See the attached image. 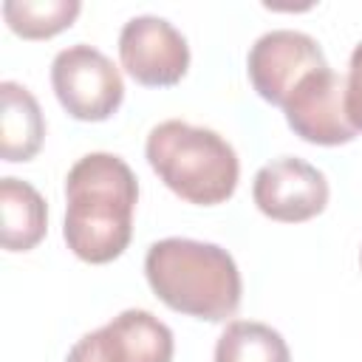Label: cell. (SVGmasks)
<instances>
[{"instance_id": "cell-8", "label": "cell", "mask_w": 362, "mask_h": 362, "mask_svg": "<svg viewBox=\"0 0 362 362\" xmlns=\"http://www.w3.org/2000/svg\"><path fill=\"white\" fill-rule=\"evenodd\" d=\"M283 113L288 127L311 144H348L359 133L345 110V79L328 65L300 79L283 102Z\"/></svg>"}, {"instance_id": "cell-5", "label": "cell", "mask_w": 362, "mask_h": 362, "mask_svg": "<svg viewBox=\"0 0 362 362\" xmlns=\"http://www.w3.org/2000/svg\"><path fill=\"white\" fill-rule=\"evenodd\" d=\"M325 54L314 37L294 28H272L255 40L246 57L252 88L272 105L288 99V93L308 74L325 68Z\"/></svg>"}, {"instance_id": "cell-14", "label": "cell", "mask_w": 362, "mask_h": 362, "mask_svg": "<svg viewBox=\"0 0 362 362\" xmlns=\"http://www.w3.org/2000/svg\"><path fill=\"white\" fill-rule=\"evenodd\" d=\"M345 110L356 130H362V42L354 48L345 79Z\"/></svg>"}, {"instance_id": "cell-11", "label": "cell", "mask_w": 362, "mask_h": 362, "mask_svg": "<svg viewBox=\"0 0 362 362\" xmlns=\"http://www.w3.org/2000/svg\"><path fill=\"white\" fill-rule=\"evenodd\" d=\"M0 212H3V249L28 252L34 249L48 229V206L45 198L20 178H0Z\"/></svg>"}, {"instance_id": "cell-13", "label": "cell", "mask_w": 362, "mask_h": 362, "mask_svg": "<svg viewBox=\"0 0 362 362\" xmlns=\"http://www.w3.org/2000/svg\"><path fill=\"white\" fill-rule=\"evenodd\" d=\"M79 8V0H6L3 17L14 34L25 40H45L68 28Z\"/></svg>"}, {"instance_id": "cell-6", "label": "cell", "mask_w": 362, "mask_h": 362, "mask_svg": "<svg viewBox=\"0 0 362 362\" xmlns=\"http://www.w3.org/2000/svg\"><path fill=\"white\" fill-rule=\"evenodd\" d=\"M173 331L144 308H127L79 337L65 362H173Z\"/></svg>"}, {"instance_id": "cell-12", "label": "cell", "mask_w": 362, "mask_h": 362, "mask_svg": "<svg viewBox=\"0 0 362 362\" xmlns=\"http://www.w3.org/2000/svg\"><path fill=\"white\" fill-rule=\"evenodd\" d=\"M215 362H291L288 345L266 322L235 320L215 345Z\"/></svg>"}, {"instance_id": "cell-4", "label": "cell", "mask_w": 362, "mask_h": 362, "mask_svg": "<svg viewBox=\"0 0 362 362\" xmlns=\"http://www.w3.org/2000/svg\"><path fill=\"white\" fill-rule=\"evenodd\" d=\"M51 85L59 105L79 122H105L124 99V82L113 59L85 42L68 45L54 57Z\"/></svg>"}, {"instance_id": "cell-9", "label": "cell", "mask_w": 362, "mask_h": 362, "mask_svg": "<svg viewBox=\"0 0 362 362\" xmlns=\"http://www.w3.org/2000/svg\"><path fill=\"white\" fill-rule=\"evenodd\" d=\"M252 198L266 218L300 223L325 209L328 181L314 164L294 156H283L255 173Z\"/></svg>"}, {"instance_id": "cell-2", "label": "cell", "mask_w": 362, "mask_h": 362, "mask_svg": "<svg viewBox=\"0 0 362 362\" xmlns=\"http://www.w3.org/2000/svg\"><path fill=\"white\" fill-rule=\"evenodd\" d=\"M144 274L164 305L198 320L221 322L240 305V272L218 243L192 238L156 240L144 255Z\"/></svg>"}, {"instance_id": "cell-10", "label": "cell", "mask_w": 362, "mask_h": 362, "mask_svg": "<svg viewBox=\"0 0 362 362\" xmlns=\"http://www.w3.org/2000/svg\"><path fill=\"white\" fill-rule=\"evenodd\" d=\"M0 156L6 161H28L45 139V119L34 93L11 79L0 82Z\"/></svg>"}, {"instance_id": "cell-7", "label": "cell", "mask_w": 362, "mask_h": 362, "mask_svg": "<svg viewBox=\"0 0 362 362\" xmlns=\"http://www.w3.org/2000/svg\"><path fill=\"white\" fill-rule=\"evenodd\" d=\"M119 59L136 82L164 88L181 82V76L187 74L189 45L170 20L139 14L119 31Z\"/></svg>"}, {"instance_id": "cell-3", "label": "cell", "mask_w": 362, "mask_h": 362, "mask_svg": "<svg viewBox=\"0 0 362 362\" xmlns=\"http://www.w3.org/2000/svg\"><path fill=\"white\" fill-rule=\"evenodd\" d=\"M144 156L153 173L189 204H223L238 187V153L221 133L209 127L167 119L150 130Z\"/></svg>"}, {"instance_id": "cell-1", "label": "cell", "mask_w": 362, "mask_h": 362, "mask_svg": "<svg viewBox=\"0 0 362 362\" xmlns=\"http://www.w3.org/2000/svg\"><path fill=\"white\" fill-rule=\"evenodd\" d=\"M65 243L85 263L116 260L133 235L139 181L113 153L82 156L65 178Z\"/></svg>"}]
</instances>
